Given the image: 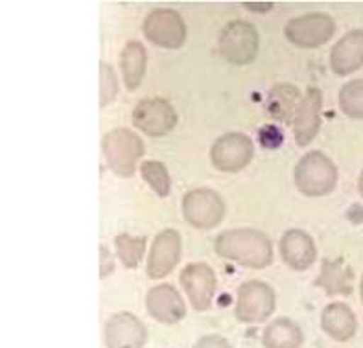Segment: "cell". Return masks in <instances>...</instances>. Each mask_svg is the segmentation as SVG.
I'll use <instances>...</instances> for the list:
<instances>
[{"instance_id":"obj_3","label":"cell","mask_w":363,"mask_h":348,"mask_svg":"<svg viewBox=\"0 0 363 348\" xmlns=\"http://www.w3.org/2000/svg\"><path fill=\"white\" fill-rule=\"evenodd\" d=\"M337 183L334 162L321 152H310L295 168V184L299 192L308 197H323L330 193Z\"/></svg>"},{"instance_id":"obj_32","label":"cell","mask_w":363,"mask_h":348,"mask_svg":"<svg viewBox=\"0 0 363 348\" xmlns=\"http://www.w3.org/2000/svg\"><path fill=\"white\" fill-rule=\"evenodd\" d=\"M359 293H362V303H363V276H362V286H359Z\"/></svg>"},{"instance_id":"obj_13","label":"cell","mask_w":363,"mask_h":348,"mask_svg":"<svg viewBox=\"0 0 363 348\" xmlns=\"http://www.w3.org/2000/svg\"><path fill=\"white\" fill-rule=\"evenodd\" d=\"M181 258V234L174 229H166L157 234L147 258L146 273L150 279H162L170 275Z\"/></svg>"},{"instance_id":"obj_22","label":"cell","mask_w":363,"mask_h":348,"mask_svg":"<svg viewBox=\"0 0 363 348\" xmlns=\"http://www.w3.org/2000/svg\"><path fill=\"white\" fill-rule=\"evenodd\" d=\"M266 348H299L303 344V330L288 317L273 319L262 334Z\"/></svg>"},{"instance_id":"obj_12","label":"cell","mask_w":363,"mask_h":348,"mask_svg":"<svg viewBox=\"0 0 363 348\" xmlns=\"http://www.w3.org/2000/svg\"><path fill=\"white\" fill-rule=\"evenodd\" d=\"M146 328L140 319L129 312H120L104 325V344L106 348H144Z\"/></svg>"},{"instance_id":"obj_20","label":"cell","mask_w":363,"mask_h":348,"mask_svg":"<svg viewBox=\"0 0 363 348\" xmlns=\"http://www.w3.org/2000/svg\"><path fill=\"white\" fill-rule=\"evenodd\" d=\"M321 326L332 339L349 341L350 337H354L358 322L354 312L347 304L334 303L323 310Z\"/></svg>"},{"instance_id":"obj_8","label":"cell","mask_w":363,"mask_h":348,"mask_svg":"<svg viewBox=\"0 0 363 348\" xmlns=\"http://www.w3.org/2000/svg\"><path fill=\"white\" fill-rule=\"evenodd\" d=\"M334 21L327 13H306L301 17L291 18L290 23L286 24L284 35L288 41L294 43L295 46L301 48H318L334 35Z\"/></svg>"},{"instance_id":"obj_14","label":"cell","mask_w":363,"mask_h":348,"mask_svg":"<svg viewBox=\"0 0 363 348\" xmlns=\"http://www.w3.org/2000/svg\"><path fill=\"white\" fill-rule=\"evenodd\" d=\"M323 94L318 87H308L301 100L294 120V137L297 146H308L321 128Z\"/></svg>"},{"instance_id":"obj_27","label":"cell","mask_w":363,"mask_h":348,"mask_svg":"<svg viewBox=\"0 0 363 348\" xmlns=\"http://www.w3.org/2000/svg\"><path fill=\"white\" fill-rule=\"evenodd\" d=\"M258 140L266 150H277L284 142V135H282V129L279 125H264L258 131Z\"/></svg>"},{"instance_id":"obj_5","label":"cell","mask_w":363,"mask_h":348,"mask_svg":"<svg viewBox=\"0 0 363 348\" xmlns=\"http://www.w3.org/2000/svg\"><path fill=\"white\" fill-rule=\"evenodd\" d=\"M220 52L233 64H247L257 57L258 32L245 21H233L220 33Z\"/></svg>"},{"instance_id":"obj_10","label":"cell","mask_w":363,"mask_h":348,"mask_svg":"<svg viewBox=\"0 0 363 348\" xmlns=\"http://www.w3.org/2000/svg\"><path fill=\"white\" fill-rule=\"evenodd\" d=\"M144 35L161 48H181L186 39L184 21L174 9H155L144 21Z\"/></svg>"},{"instance_id":"obj_28","label":"cell","mask_w":363,"mask_h":348,"mask_svg":"<svg viewBox=\"0 0 363 348\" xmlns=\"http://www.w3.org/2000/svg\"><path fill=\"white\" fill-rule=\"evenodd\" d=\"M192 348H233L229 341L221 335H205Z\"/></svg>"},{"instance_id":"obj_19","label":"cell","mask_w":363,"mask_h":348,"mask_svg":"<svg viewBox=\"0 0 363 348\" xmlns=\"http://www.w3.org/2000/svg\"><path fill=\"white\" fill-rule=\"evenodd\" d=\"M301 96L299 89L290 83H279L269 91L267 94V113L277 120L282 122L284 125L294 124L297 109L301 106Z\"/></svg>"},{"instance_id":"obj_18","label":"cell","mask_w":363,"mask_h":348,"mask_svg":"<svg viewBox=\"0 0 363 348\" xmlns=\"http://www.w3.org/2000/svg\"><path fill=\"white\" fill-rule=\"evenodd\" d=\"M315 288H323L328 295H350L354 284V273L343 258L325 260L321 275L313 282Z\"/></svg>"},{"instance_id":"obj_25","label":"cell","mask_w":363,"mask_h":348,"mask_svg":"<svg viewBox=\"0 0 363 348\" xmlns=\"http://www.w3.org/2000/svg\"><path fill=\"white\" fill-rule=\"evenodd\" d=\"M340 106L347 116L363 120V79H354L340 91Z\"/></svg>"},{"instance_id":"obj_21","label":"cell","mask_w":363,"mask_h":348,"mask_svg":"<svg viewBox=\"0 0 363 348\" xmlns=\"http://www.w3.org/2000/svg\"><path fill=\"white\" fill-rule=\"evenodd\" d=\"M147 54L138 41H129L120 54V69L128 91H137L146 74Z\"/></svg>"},{"instance_id":"obj_1","label":"cell","mask_w":363,"mask_h":348,"mask_svg":"<svg viewBox=\"0 0 363 348\" xmlns=\"http://www.w3.org/2000/svg\"><path fill=\"white\" fill-rule=\"evenodd\" d=\"M214 249L221 258L251 269H264L273 262L272 242L266 234L255 229L225 230L216 238Z\"/></svg>"},{"instance_id":"obj_26","label":"cell","mask_w":363,"mask_h":348,"mask_svg":"<svg viewBox=\"0 0 363 348\" xmlns=\"http://www.w3.org/2000/svg\"><path fill=\"white\" fill-rule=\"evenodd\" d=\"M118 92V79L113 67L101 61L100 63V106L106 107L107 103L115 100Z\"/></svg>"},{"instance_id":"obj_15","label":"cell","mask_w":363,"mask_h":348,"mask_svg":"<svg viewBox=\"0 0 363 348\" xmlns=\"http://www.w3.org/2000/svg\"><path fill=\"white\" fill-rule=\"evenodd\" d=\"M146 308L147 313L162 325L179 322L186 313L183 297L170 284H161L150 289L146 295Z\"/></svg>"},{"instance_id":"obj_17","label":"cell","mask_w":363,"mask_h":348,"mask_svg":"<svg viewBox=\"0 0 363 348\" xmlns=\"http://www.w3.org/2000/svg\"><path fill=\"white\" fill-rule=\"evenodd\" d=\"M363 64V30L341 37L330 52V67L337 76H347Z\"/></svg>"},{"instance_id":"obj_4","label":"cell","mask_w":363,"mask_h":348,"mask_svg":"<svg viewBox=\"0 0 363 348\" xmlns=\"http://www.w3.org/2000/svg\"><path fill=\"white\" fill-rule=\"evenodd\" d=\"M183 214L184 220L196 229H214L225 215V203L214 190L196 188L183 197Z\"/></svg>"},{"instance_id":"obj_23","label":"cell","mask_w":363,"mask_h":348,"mask_svg":"<svg viewBox=\"0 0 363 348\" xmlns=\"http://www.w3.org/2000/svg\"><path fill=\"white\" fill-rule=\"evenodd\" d=\"M146 242L144 236H131V234H118L115 240L116 251H118V258L122 260L128 269H133L140 264L146 251Z\"/></svg>"},{"instance_id":"obj_9","label":"cell","mask_w":363,"mask_h":348,"mask_svg":"<svg viewBox=\"0 0 363 348\" xmlns=\"http://www.w3.org/2000/svg\"><path fill=\"white\" fill-rule=\"evenodd\" d=\"M133 124L147 137H164L177 124V113L170 101L162 98H146L133 109Z\"/></svg>"},{"instance_id":"obj_30","label":"cell","mask_w":363,"mask_h":348,"mask_svg":"<svg viewBox=\"0 0 363 348\" xmlns=\"http://www.w3.org/2000/svg\"><path fill=\"white\" fill-rule=\"evenodd\" d=\"M245 8H249L251 11H267V9L273 8V4H249V2H245Z\"/></svg>"},{"instance_id":"obj_29","label":"cell","mask_w":363,"mask_h":348,"mask_svg":"<svg viewBox=\"0 0 363 348\" xmlns=\"http://www.w3.org/2000/svg\"><path fill=\"white\" fill-rule=\"evenodd\" d=\"M115 269V262H113V254L109 252V249L106 245H101L100 247V276L101 279H106L113 273Z\"/></svg>"},{"instance_id":"obj_24","label":"cell","mask_w":363,"mask_h":348,"mask_svg":"<svg viewBox=\"0 0 363 348\" xmlns=\"http://www.w3.org/2000/svg\"><path fill=\"white\" fill-rule=\"evenodd\" d=\"M140 174H143L144 181L150 184L153 192L159 197L170 196L172 188V179L168 174V168H166L162 162L159 161H146L140 166Z\"/></svg>"},{"instance_id":"obj_31","label":"cell","mask_w":363,"mask_h":348,"mask_svg":"<svg viewBox=\"0 0 363 348\" xmlns=\"http://www.w3.org/2000/svg\"><path fill=\"white\" fill-rule=\"evenodd\" d=\"M358 186H359V193H362V197H363V172H362V175H359Z\"/></svg>"},{"instance_id":"obj_7","label":"cell","mask_w":363,"mask_h":348,"mask_svg":"<svg viewBox=\"0 0 363 348\" xmlns=\"http://www.w3.org/2000/svg\"><path fill=\"white\" fill-rule=\"evenodd\" d=\"M253 140L244 133L221 135L211 147V161L214 168L229 174L244 170L253 161Z\"/></svg>"},{"instance_id":"obj_2","label":"cell","mask_w":363,"mask_h":348,"mask_svg":"<svg viewBox=\"0 0 363 348\" xmlns=\"http://www.w3.org/2000/svg\"><path fill=\"white\" fill-rule=\"evenodd\" d=\"M101 152L109 170L118 177H131L137 170L138 159L144 155V144L131 129L118 128L104 135Z\"/></svg>"},{"instance_id":"obj_11","label":"cell","mask_w":363,"mask_h":348,"mask_svg":"<svg viewBox=\"0 0 363 348\" xmlns=\"http://www.w3.org/2000/svg\"><path fill=\"white\" fill-rule=\"evenodd\" d=\"M181 286L189 295L194 310L207 312L216 295V275L207 264H190L181 271Z\"/></svg>"},{"instance_id":"obj_6","label":"cell","mask_w":363,"mask_h":348,"mask_svg":"<svg viewBox=\"0 0 363 348\" xmlns=\"http://www.w3.org/2000/svg\"><path fill=\"white\" fill-rule=\"evenodd\" d=\"M275 310V291L266 282L249 280L240 286L236 297V319L242 322H264Z\"/></svg>"},{"instance_id":"obj_16","label":"cell","mask_w":363,"mask_h":348,"mask_svg":"<svg viewBox=\"0 0 363 348\" xmlns=\"http://www.w3.org/2000/svg\"><path fill=\"white\" fill-rule=\"evenodd\" d=\"M282 260L295 271H306L313 266L318 249L312 236L301 229H290L281 240Z\"/></svg>"}]
</instances>
